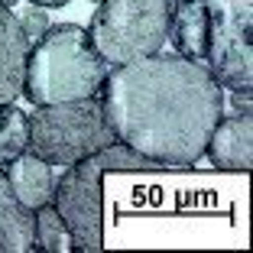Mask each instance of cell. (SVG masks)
Masks as SVG:
<instances>
[{
    "instance_id": "1",
    "label": "cell",
    "mask_w": 253,
    "mask_h": 253,
    "mask_svg": "<svg viewBox=\"0 0 253 253\" xmlns=\"http://www.w3.org/2000/svg\"><path fill=\"white\" fill-rule=\"evenodd\" d=\"M101 91L114 136L172 169L198 163L224 111V88L214 75L172 52L117 65Z\"/></svg>"
},
{
    "instance_id": "2",
    "label": "cell",
    "mask_w": 253,
    "mask_h": 253,
    "mask_svg": "<svg viewBox=\"0 0 253 253\" xmlns=\"http://www.w3.org/2000/svg\"><path fill=\"white\" fill-rule=\"evenodd\" d=\"M107 62L94 52L88 30L75 23L49 26L26 55L23 94L33 104H62L91 97L107 82Z\"/></svg>"
},
{
    "instance_id": "3",
    "label": "cell",
    "mask_w": 253,
    "mask_h": 253,
    "mask_svg": "<svg viewBox=\"0 0 253 253\" xmlns=\"http://www.w3.org/2000/svg\"><path fill=\"white\" fill-rule=\"evenodd\" d=\"M26 117H30L26 149L33 156L45 159L49 166H72L117 143L107 124L104 104L94 94L78 97V101H62V104H39Z\"/></svg>"
},
{
    "instance_id": "4",
    "label": "cell",
    "mask_w": 253,
    "mask_h": 253,
    "mask_svg": "<svg viewBox=\"0 0 253 253\" xmlns=\"http://www.w3.org/2000/svg\"><path fill=\"white\" fill-rule=\"evenodd\" d=\"M169 36V0H101L88 39L107 65L153 55Z\"/></svg>"
},
{
    "instance_id": "5",
    "label": "cell",
    "mask_w": 253,
    "mask_h": 253,
    "mask_svg": "<svg viewBox=\"0 0 253 253\" xmlns=\"http://www.w3.org/2000/svg\"><path fill=\"white\" fill-rule=\"evenodd\" d=\"M205 68L221 88L253 91V0H205Z\"/></svg>"
},
{
    "instance_id": "6",
    "label": "cell",
    "mask_w": 253,
    "mask_h": 253,
    "mask_svg": "<svg viewBox=\"0 0 253 253\" xmlns=\"http://www.w3.org/2000/svg\"><path fill=\"white\" fill-rule=\"evenodd\" d=\"M101 163L94 156L78 159L52 185V208L59 211L68 231L72 250L97 253L104 247V188H101Z\"/></svg>"
},
{
    "instance_id": "7",
    "label": "cell",
    "mask_w": 253,
    "mask_h": 253,
    "mask_svg": "<svg viewBox=\"0 0 253 253\" xmlns=\"http://www.w3.org/2000/svg\"><path fill=\"white\" fill-rule=\"evenodd\" d=\"M208 153L211 166L227 172H250L253 166V117L250 114H234L221 117L208 136Z\"/></svg>"
},
{
    "instance_id": "8",
    "label": "cell",
    "mask_w": 253,
    "mask_h": 253,
    "mask_svg": "<svg viewBox=\"0 0 253 253\" xmlns=\"http://www.w3.org/2000/svg\"><path fill=\"white\" fill-rule=\"evenodd\" d=\"M26 55H30V39L10 3L0 0V104H13L23 94Z\"/></svg>"
},
{
    "instance_id": "9",
    "label": "cell",
    "mask_w": 253,
    "mask_h": 253,
    "mask_svg": "<svg viewBox=\"0 0 253 253\" xmlns=\"http://www.w3.org/2000/svg\"><path fill=\"white\" fill-rule=\"evenodd\" d=\"M208 13L205 0H169V36L175 52L188 62H205Z\"/></svg>"
},
{
    "instance_id": "10",
    "label": "cell",
    "mask_w": 253,
    "mask_h": 253,
    "mask_svg": "<svg viewBox=\"0 0 253 253\" xmlns=\"http://www.w3.org/2000/svg\"><path fill=\"white\" fill-rule=\"evenodd\" d=\"M36 250L33 237V211L16 198L7 172H0V253Z\"/></svg>"
},
{
    "instance_id": "11",
    "label": "cell",
    "mask_w": 253,
    "mask_h": 253,
    "mask_svg": "<svg viewBox=\"0 0 253 253\" xmlns=\"http://www.w3.org/2000/svg\"><path fill=\"white\" fill-rule=\"evenodd\" d=\"M10 172H7V179H10V185H13V192H16V198L26 205V208H39V205H45V201L52 198V185H55V179H52V166L45 163V159H39V156H16V159H10Z\"/></svg>"
},
{
    "instance_id": "12",
    "label": "cell",
    "mask_w": 253,
    "mask_h": 253,
    "mask_svg": "<svg viewBox=\"0 0 253 253\" xmlns=\"http://www.w3.org/2000/svg\"><path fill=\"white\" fill-rule=\"evenodd\" d=\"M30 143V117L13 104H0V169L26 153Z\"/></svg>"
},
{
    "instance_id": "13",
    "label": "cell",
    "mask_w": 253,
    "mask_h": 253,
    "mask_svg": "<svg viewBox=\"0 0 253 253\" xmlns=\"http://www.w3.org/2000/svg\"><path fill=\"white\" fill-rule=\"evenodd\" d=\"M33 237H36V247L45 253H65L72 250V240H68V231L62 224L59 211L52 208V201H45L39 208H33Z\"/></svg>"
},
{
    "instance_id": "14",
    "label": "cell",
    "mask_w": 253,
    "mask_h": 253,
    "mask_svg": "<svg viewBox=\"0 0 253 253\" xmlns=\"http://www.w3.org/2000/svg\"><path fill=\"white\" fill-rule=\"evenodd\" d=\"M94 159L101 163V169H104V172H153V169H163L159 163L140 156L136 149L124 146L120 140L111 143V146H104L101 153H94Z\"/></svg>"
},
{
    "instance_id": "15",
    "label": "cell",
    "mask_w": 253,
    "mask_h": 253,
    "mask_svg": "<svg viewBox=\"0 0 253 253\" xmlns=\"http://www.w3.org/2000/svg\"><path fill=\"white\" fill-rule=\"evenodd\" d=\"M16 20H20V26H23V33H26L30 42H36V39L49 30V16H45V10H39V7L23 10V16H16Z\"/></svg>"
},
{
    "instance_id": "16",
    "label": "cell",
    "mask_w": 253,
    "mask_h": 253,
    "mask_svg": "<svg viewBox=\"0 0 253 253\" xmlns=\"http://www.w3.org/2000/svg\"><path fill=\"white\" fill-rule=\"evenodd\" d=\"M10 3H16V0H10ZM33 7H65L68 0H30Z\"/></svg>"
},
{
    "instance_id": "17",
    "label": "cell",
    "mask_w": 253,
    "mask_h": 253,
    "mask_svg": "<svg viewBox=\"0 0 253 253\" xmlns=\"http://www.w3.org/2000/svg\"><path fill=\"white\" fill-rule=\"evenodd\" d=\"M91 3H101V0H91Z\"/></svg>"
}]
</instances>
